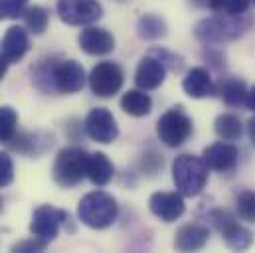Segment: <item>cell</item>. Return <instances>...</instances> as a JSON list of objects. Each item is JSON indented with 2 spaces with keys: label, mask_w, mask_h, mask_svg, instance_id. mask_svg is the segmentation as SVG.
<instances>
[{
  "label": "cell",
  "mask_w": 255,
  "mask_h": 253,
  "mask_svg": "<svg viewBox=\"0 0 255 253\" xmlns=\"http://www.w3.org/2000/svg\"><path fill=\"white\" fill-rule=\"evenodd\" d=\"M164 75H166V67L160 62V58L146 56L136 65L134 83H136V87H140L144 91H150V89H156V87L162 85Z\"/></svg>",
  "instance_id": "5bb4252c"
},
{
  "label": "cell",
  "mask_w": 255,
  "mask_h": 253,
  "mask_svg": "<svg viewBox=\"0 0 255 253\" xmlns=\"http://www.w3.org/2000/svg\"><path fill=\"white\" fill-rule=\"evenodd\" d=\"M28 0H0V20H16L24 14Z\"/></svg>",
  "instance_id": "83f0119b"
},
{
  "label": "cell",
  "mask_w": 255,
  "mask_h": 253,
  "mask_svg": "<svg viewBox=\"0 0 255 253\" xmlns=\"http://www.w3.org/2000/svg\"><path fill=\"white\" fill-rule=\"evenodd\" d=\"M22 16H24V24H26V28H28L32 34L40 36V34H44V32L48 30L50 14H48L46 8H42V6H30V8L24 10Z\"/></svg>",
  "instance_id": "603a6c76"
},
{
  "label": "cell",
  "mask_w": 255,
  "mask_h": 253,
  "mask_svg": "<svg viewBox=\"0 0 255 253\" xmlns=\"http://www.w3.org/2000/svg\"><path fill=\"white\" fill-rule=\"evenodd\" d=\"M238 216L246 222H255V192L254 190H248V192H242L238 196Z\"/></svg>",
  "instance_id": "4316f807"
},
{
  "label": "cell",
  "mask_w": 255,
  "mask_h": 253,
  "mask_svg": "<svg viewBox=\"0 0 255 253\" xmlns=\"http://www.w3.org/2000/svg\"><path fill=\"white\" fill-rule=\"evenodd\" d=\"M50 242L42 240V238H36L32 236L30 240H24V242H18L12 246V252H20V253H28V252H44L48 248Z\"/></svg>",
  "instance_id": "f546056e"
},
{
  "label": "cell",
  "mask_w": 255,
  "mask_h": 253,
  "mask_svg": "<svg viewBox=\"0 0 255 253\" xmlns=\"http://www.w3.org/2000/svg\"><path fill=\"white\" fill-rule=\"evenodd\" d=\"M236 18L238 16L206 18L196 26L194 34L204 44H220V42H226V40H234V38L242 36L250 26V20H242V18L236 20Z\"/></svg>",
  "instance_id": "277c9868"
},
{
  "label": "cell",
  "mask_w": 255,
  "mask_h": 253,
  "mask_svg": "<svg viewBox=\"0 0 255 253\" xmlns=\"http://www.w3.org/2000/svg\"><path fill=\"white\" fill-rule=\"evenodd\" d=\"M85 132L89 134L91 140L109 144L119 136V126L109 109L97 107V109H91L85 119Z\"/></svg>",
  "instance_id": "8fae6325"
},
{
  "label": "cell",
  "mask_w": 255,
  "mask_h": 253,
  "mask_svg": "<svg viewBox=\"0 0 255 253\" xmlns=\"http://www.w3.org/2000/svg\"><path fill=\"white\" fill-rule=\"evenodd\" d=\"M246 105L252 109V111H255V85L248 91V97H246Z\"/></svg>",
  "instance_id": "4dcf8cb0"
},
{
  "label": "cell",
  "mask_w": 255,
  "mask_h": 253,
  "mask_svg": "<svg viewBox=\"0 0 255 253\" xmlns=\"http://www.w3.org/2000/svg\"><path fill=\"white\" fill-rule=\"evenodd\" d=\"M123 69L113 62L97 63L89 73V87L97 97H113L123 87Z\"/></svg>",
  "instance_id": "ba28073f"
},
{
  "label": "cell",
  "mask_w": 255,
  "mask_h": 253,
  "mask_svg": "<svg viewBox=\"0 0 255 253\" xmlns=\"http://www.w3.org/2000/svg\"><path fill=\"white\" fill-rule=\"evenodd\" d=\"M202 158L210 170L228 172V170L236 168V164L240 160V150L236 144L222 140V142H214V144L206 146L202 152Z\"/></svg>",
  "instance_id": "7c38bea8"
},
{
  "label": "cell",
  "mask_w": 255,
  "mask_h": 253,
  "mask_svg": "<svg viewBox=\"0 0 255 253\" xmlns=\"http://www.w3.org/2000/svg\"><path fill=\"white\" fill-rule=\"evenodd\" d=\"M87 160H89V154L83 148H77V146L62 148L52 168L56 184H60L62 188L77 186L87 176Z\"/></svg>",
  "instance_id": "3957f363"
},
{
  "label": "cell",
  "mask_w": 255,
  "mask_h": 253,
  "mask_svg": "<svg viewBox=\"0 0 255 253\" xmlns=\"http://www.w3.org/2000/svg\"><path fill=\"white\" fill-rule=\"evenodd\" d=\"M148 208L158 220L170 224L184 214V198L180 192H154L148 200Z\"/></svg>",
  "instance_id": "4fadbf2b"
},
{
  "label": "cell",
  "mask_w": 255,
  "mask_h": 253,
  "mask_svg": "<svg viewBox=\"0 0 255 253\" xmlns=\"http://www.w3.org/2000/svg\"><path fill=\"white\" fill-rule=\"evenodd\" d=\"M254 4H255V0H254Z\"/></svg>",
  "instance_id": "e575fe53"
},
{
  "label": "cell",
  "mask_w": 255,
  "mask_h": 253,
  "mask_svg": "<svg viewBox=\"0 0 255 253\" xmlns=\"http://www.w3.org/2000/svg\"><path fill=\"white\" fill-rule=\"evenodd\" d=\"M18 128V113L12 107H0V142H10L16 136Z\"/></svg>",
  "instance_id": "d4e9b609"
},
{
  "label": "cell",
  "mask_w": 255,
  "mask_h": 253,
  "mask_svg": "<svg viewBox=\"0 0 255 253\" xmlns=\"http://www.w3.org/2000/svg\"><path fill=\"white\" fill-rule=\"evenodd\" d=\"M14 180V162L12 158L0 150V188L10 186Z\"/></svg>",
  "instance_id": "f1b7e54d"
},
{
  "label": "cell",
  "mask_w": 255,
  "mask_h": 253,
  "mask_svg": "<svg viewBox=\"0 0 255 253\" xmlns=\"http://www.w3.org/2000/svg\"><path fill=\"white\" fill-rule=\"evenodd\" d=\"M136 30H138V36L142 40H158V38H162L166 34V24L156 14H144L138 20Z\"/></svg>",
  "instance_id": "7402d4cb"
},
{
  "label": "cell",
  "mask_w": 255,
  "mask_h": 253,
  "mask_svg": "<svg viewBox=\"0 0 255 253\" xmlns=\"http://www.w3.org/2000/svg\"><path fill=\"white\" fill-rule=\"evenodd\" d=\"M79 48L89 56H105L115 50V38L103 28H85L79 34Z\"/></svg>",
  "instance_id": "9a60e30c"
},
{
  "label": "cell",
  "mask_w": 255,
  "mask_h": 253,
  "mask_svg": "<svg viewBox=\"0 0 255 253\" xmlns=\"http://www.w3.org/2000/svg\"><path fill=\"white\" fill-rule=\"evenodd\" d=\"M172 180L182 196H198L208 182V166L204 158L194 154H180L172 162Z\"/></svg>",
  "instance_id": "7a4b0ae2"
},
{
  "label": "cell",
  "mask_w": 255,
  "mask_h": 253,
  "mask_svg": "<svg viewBox=\"0 0 255 253\" xmlns=\"http://www.w3.org/2000/svg\"><path fill=\"white\" fill-rule=\"evenodd\" d=\"M119 214V206L113 196L107 192H89L81 198L77 206L79 220L91 230H105L109 228Z\"/></svg>",
  "instance_id": "6da1fadb"
},
{
  "label": "cell",
  "mask_w": 255,
  "mask_h": 253,
  "mask_svg": "<svg viewBox=\"0 0 255 253\" xmlns=\"http://www.w3.org/2000/svg\"><path fill=\"white\" fill-rule=\"evenodd\" d=\"M113 174H115L113 162L103 152L89 154V160H87V178L91 180V184H95V186H107L113 180Z\"/></svg>",
  "instance_id": "d6986e66"
},
{
  "label": "cell",
  "mask_w": 255,
  "mask_h": 253,
  "mask_svg": "<svg viewBox=\"0 0 255 253\" xmlns=\"http://www.w3.org/2000/svg\"><path fill=\"white\" fill-rule=\"evenodd\" d=\"M8 60H6V58H4V54H2V52H0V81H2V79H4V75H6V71H8Z\"/></svg>",
  "instance_id": "1f68e13d"
},
{
  "label": "cell",
  "mask_w": 255,
  "mask_h": 253,
  "mask_svg": "<svg viewBox=\"0 0 255 253\" xmlns=\"http://www.w3.org/2000/svg\"><path fill=\"white\" fill-rule=\"evenodd\" d=\"M210 232L202 224H186L176 232L174 248L178 252H198L208 244Z\"/></svg>",
  "instance_id": "e0dca14e"
},
{
  "label": "cell",
  "mask_w": 255,
  "mask_h": 253,
  "mask_svg": "<svg viewBox=\"0 0 255 253\" xmlns=\"http://www.w3.org/2000/svg\"><path fill=\"white\" fill-rule=\"evenodd\" d=\"M252 0H206V4L222 16H240L250 8Z\"/></svg>",
  "instance_id": "484cf974"
},
{
  "label": "cell",
  "mask_w": 255,
  "mask_h": 253,
  "mask_svg": "<svg viewBox=\"0 0 255 253\" xmlns=\"http://www.w3.org/2000/svg\"><path fill=\"white\" fill-rule=\"evenodd\" d=\"M30 50L28 32L22 26H10L0 42V52L10 63H18Z\"/></svg>",
  "instance_id": "2e32d148"
},
{
  "label": "cell",
  "mask_w": 255,
  "mask_h": 253,
  "mask_svg": "<svg viewBox=\"0 0 255 253\" xmlns=\"http://www.w3.org/2000/svg\"><path fill=\"white\" fill-rule=\"evenodd\" d=\"M182 87H184L186 95H190L192 99H204L214 93L212 77H210L208 69H204V67H192L182 81Z\"/></svg>",
  "instance_id": "ac0fdd59"
},
{
  "label": "cell",
  "mask_w": 255,
  "mask_h": 253,
  "mask_svg": "<svg viewBox=\"0 0 255 253\" xmlns=\"http://www.w3.org/2000/svg\"><path fill=\"white\" fill-rule=\"evenodd\" d=\"M220 95H222V99L226 101V105H230V107H240V105L246 103L248 89H246V83H244V81H240V79H228L226 83H222Z\"/></svg>",
  "instance_id": "cb8c5ba5"
},
{
  "label": "cell",
  "mask_w": 255,
  "mask_h": 253,
  "mask_svg": "<svg viewBox=\"0 0 255 253\" xmlns=\"http://www.w3.org/2000/svg\"><path fill=\"white\" fill-rule=\"evenodd\" d=\"M67 212L64 210H58L54 206H40L36 208L34 216H32V222H30V234L36 236V238H42L46 242H54L60 234V228L62 224H65L67 220Z\"/></svg>",
  "instance_id": "9c48e42d"
},
{
  "label": "cell",
  "mask_w": 255,
  "mask_h": 253,
  "mask_svg": "<svg viewBox=\"0 0 255 253\" xmlns=\"http://www.w3.org/2000/svg\"><path fill=\"white\" fill-rule=\"evenodd\" d=\"M248 134H250V140H252V144L255 146V117L248 123Z\"/></svg>",
  "instance_id": "d6a6232c"
},
{
  "label": "cell",
  "mask_w": 255,
  "mask_h": 253,
  "mask_svg": "<svg viewBox=\"0 0 255 253\" xmlns=\"http://www.w3.org/2000/svg\"><path fill=\"white\" fill-rule=\"evenodd\" d=\"M56 8L62 22L69 26H89L103 16V6L97 0H58Z\"/></svg>",
  "instance_id": "8992f818"
},
{
  "label": "cell",
  "mask_w": 255,
  "mask_h": 253,
  "mask_svg": "<svg viewBox=\"0 0 255 253\" xmlns=\"http://www.w3.org/2000/svg\"><path fill=\"white\" fill-rule=\"evenodd\" d=\"M121 109L130 117H144L152 109V99L144 93V89H130L121 97Z\"/></svg>",
  "instance_id": "ffe728a7"
},
{
  "label": "cell",
  "mask_w": 255,
  "mask_h": 253,
  "mask_svg": "<svg viewBox=\"0 0 255 253\" xmlns=\"http://www.w3.org/2000/svg\"><path fill=\"white\" fill-rule=\"evenodd\" d=\"M85 77L87 75H85V69L81 63H77L75 60H64V62L52 65L48 79L52 81V87L56 91L71 95V93H77L83 89Z\"/></svg>",
  "instance_id": "52a82bcc"
},
{
  "label": "cell",
  "mask_w": 255,
  "mask_h": 253,
  "mask_svg": "<svg viewBox=\"0 0 255 253\" xmlns=\"http://www.w3.org/2000/svg\"><path fill=\"white\" fill-rule=\"evenodd\" d=\"M214 128H216V134L222 138V140H238L244 132V126H242V121L240 117L232 115V113H224L216 119L214 123Z\"/></svg>",
  "instance_id": "44dd1931"
},
{
  "label": "cell",
  "mask_w": 255,
  "mask_h": 253,
  "mask_svg": "<svg viewBox=\"0 0 255 253\" xmlns=\"http://www.w3.org/2000/svg\"><path fill=\"white\" fill-rule=\"evenodd\" d=\"M156 134H158L160 142L166 144L168 148H178L190 138L192 119L180 107H172L158 119Z\"/></svg>",
  "instance_id": "5b68a950"
},
{
  "label": "cell",
  "mask_w": 255,
  "mask_h": 253,
  "mask_svg": "<svg viewBox=\"0 0 255 253\" xmlns=\"http://www.w3.org/2000/svg\"><path fill=\"white\" fill-rule=\"evenodd\" d=\"M212 222H214L216 230L224 236L228 248L238 250V252H244V250H248L254 244V234L248 228L240 226L228 212H224V210L212 212Z\"/></svg>",
  "instance_id": "30bf717a"
},
{
  "label": "cell",
  "mask_w": 255,
  "mask_h": 253,
  "mask_svg": "<svg viewBox=\"0 0 255 253\" xmlns=\"http://www.w3.org/2000/svg\"><path fill=\"white\" fill-rule=\"evenodd\" d=\"M2 208H4V202H2V198H0V212H2Z\"/></svg>",
  "instance_id": "836d02e7"
}]
</instances>
